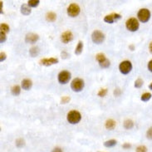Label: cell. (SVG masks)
Instances as JSON below:
<instances>
[{
	"label": "cell",
	"mask_w": 152,
	"mask_h": 152,
	"mask_svg": "<svg viewBox=\"0 0 152 152\" xmlns=\"http://www.w3.org/2000/svg\"><path fill=\"white\" fill-rule=\"evenodd\" d=\"M67 120L70 124L75 125V124H77V123H79L81 121L82 115H81V113L79 111H71L67 113Z\"/></svg>",
	"instance_id": "1"
},
{
	"label": "cell",
	"mask_w": 152,
	"mask_h": 152,
	"mask_svg": "<svg viewBox=\"0 0 152 152\" xmlns=\"http://www.w3.org/2000/svg\"><path fill=\"white\" fill-rule=\"evenodd\" d=\"M151 13L148 8H140L137 12L138 20L143 24L147 23L151 19Z\"/></svg>",
	"instance_id": "2"
},
{
	"label": "cell",
	"mask_w": 152,
	"mask_h": 152,
	"mask_svg": "<svg viewBox=\"0 0 152 152\" xmlns=\"http://www.w3.org/2000/svg\"><path fill=\"white\" fill-rule=\"evenodd\" d=\"M126 27L127 30H129L130 32H136L138 31L139 28H140V23L138 21V19H136L135 18H130L126 20Z\"/></svg>",
	"instance_id": "3"
},
{
	"label": "cell",
	"mask_w": 152,
	"mask_h": 152,
	"mask_svg": "<svg viewBox=\"0 0 152 152\" xmlns=\"http://www.w3.org/2000/svg\"><path fill=\"white\" fill-rule=\"evenodd\" d=\"M84 81L81 78H75L71 83V88L75 92H80L84 88Z\"/></svg>",
	"instance_id": "4"
},
{
	"label": "cell",
	"mask_w": 152,
	"mask_h": 152,
	"mask_svg": "<svg viewBox=\"0 0 152 152\" xmlns=\"http://www.w3.org/2000/svg\"><path fill=\"white\" fill-rule=\"evenodd\" d=\"M119 70L123 75H127L132 70V63L130 61L125 60L119 65Z\"/></svg>",
	"instance_id": "5"
},
{
	"label": "cell",
	"mask_w": 152,
	"mask_h": 152,
	"mask_svg": "<svg viewBox=\"0 0 152 152\" xmlns=\"http://www.w3.org/2000/svg\"><path fill=\"white\" fill-rule=\"evenodd\" d=\"M80 7L78 4L76 3H71L70 4L68 8H67V15L71 17V18H75V17H77L80 13Z\"/></svg>",
	"instance_id": "6"
},
{
	"label": "cell",
	"mask_w": 152,
	"mask_h": 152,
	"mask_svg": "<svg viewBox=\"0 0 152 152\" xmlns=\"http://www.w3.org/2000/svg\"><path fill=\"white\" fill-rule=\"evenodd\" d=\"M92 40L96 44H101L105 40V34L99 30H95L92 34Z\"/></svg>",
	"instance_id": "7"
},
{
	"label": "cell",
	"mask_w": 152,
	"mask_h": 152,
	"mask_svg": "<svg viewBox=\"0 0 152 152\" xmlns=\"http://www.w3.org/2000/svg\"><path fill=\"white\" fill-rule=\"evenodd\" d=\"M71 73L68 71H62L58 76V80L61 84H67L70 81Z\"/></svg>",
	"instance_id": "8"
},
{
	"label": "cell",
	"mask_w": 152,
	"mask_h": 152,
	"mask_svg": "<svg viewBox=\"0 0 152 152\" xmlns=\"http://www.w3.org/2000/svg\"><path fill=\"white\" fill-rule=\"evenodd\" d=\"M58 63V59L55 58H42L40 60V64L49 67L53 64H57Z\"/></svg>",
	"instance_id": "9"
},
{
	"label": "cell",
	"mask_w": 152,
	"mask_h": 152,
	"mask_svg": "<svg viewBox=\"0 0 152 152\" xmlns=\"http://www.w3.org/2000/svg\"><path fill=\"white\" fill-rule=\"evenodd\" d=\"M72 39H73V34H72V33L70 32V31H66V32H64V33L61 35V40H62V42L63 43H65V44L68 43V42L71 41Z\"/></svg>",
	"instance_id": "10"
},
{
	"label": "cell",
	"mask_w": 152,
	"mask_h": 152,
	"mask_svg": "<svg viewBox=\"0 0 152 152\" xmlns=\"http://www.w3.org/2000/svg\"><path fill=\"white\" fill-rule=\"evenodd\" d=\"M121 18V16L119 13H111L109 15H106L104 18V22L107 24H113L115 22V20L120 19Z\"/></svg>",
	"instance_id": "11"
},
{
	"label": "cell",
	"mask_w": 152,
	"mask_h": 152,
	"mask_svg": "<svg viewBox=\"0 0 152 152\" xmlns=\"http://www.w3.org/2000/svg\"><path fill=\"white\" fill-rule=\"evenodd\" d=\"M38 39H39V36L33 33H28L25 37V42L28 43H35Z\"/></svg>",
	"instance_id": "12"
},
{
	"label": "cell",
	"mask_w": 152,
	"mask_h": 152,
	"mask_svg": "<svg viewBox=\"0 0 152 152\" xmlns=\"http://www.w3.org/2000/svg\"><path fill=\"white\" fill-rule=\"evenodd\" d=\"M33 82L30 79H24L22 81V88L25 91H28L32 88Z\"/></svg>",
	"instance_id": "13"
},
{
	"label": "cell",
	"mask_w": 152,
	"mask_h": 152,
	"mask_svg": "<svg viewBox=\"0 0 152 152\" xmlns=\"http://www.w3.org/2000/svg\"><path fill=\"white\" fill-rule=\"evenodd\" d=\"M116 126H117L116 121H114V120H112V119H109V120H107V121H105V126L107 130H113V129L116 127Z\"/></svg>",
	"instance_id": "14"
},
{
	"label": "cell",
	"mask_w": 152,
	"mask_h": 152,
	"mask_svg": "<svg viewBox=\"0 0 152 152\" xmlns=\"http://www.w3.org/2000/svg\"><path fill=\"white\" fill-rule=\"evenodd\" d=\"M20 11H21V13H22V14H24L25 16H28V15H29L30 13H31L32 9H31V8H30L28 5H27V4H23V5L21 6Z\"/></svg>",
	"instance_id": "15"
},
{
	"label": "cell",
	"mask_w": 152,
	"mask_h": 152,
	"mask_svg": "<svg viewBox=\"0 0 152 152\" xmlns=\"http://www.w3.org/2000/svg\"><path fill=\"white\" fill-rule=\"evenodd\" d=\"M46 19L48 22H54L57 19V14L53 12H49L46 14Z\"/></svg>",
	"instance_id": "16"
},
{
	"label": "cell",
	"mask_w": 152,
	"mask_h": 152,
	"mask_svg": "<svg viewBox=\"0 0 152 152\" xmlns=\"http://www.w3.org/2000/svg\"><path fill=\"white\" fill-rule=\"evenodd\" d=\"M124 127L126 130H130L134 127V121L132 120L127 119L124 121Z\"/></svg>",
	"instance_id": "17"
},
{
	"label": "cell",
	"mask_w": 152,
	"mask_h": 152,
	"mask_svg": "<svg viewBox=\"0 0 152 152\" xmlns=\"http://www.w3.org/2000/svg\"><path fill=\"white\" fill-rule=\"evenodd\" d=\"M152 97V94L151 92H145L141 95L140 96V100L144 102H146V101H149L151 99Z\"/></svg>",
	"instance_id": "18"
},
{
	"label": "cell",
	"mask_w": 152,
	"mask_h": 152,
	"mask_svg": "<svg viewBox=\"0 0 152 152\" xmlns=\"http://www.w3.org/2000/svg\"><path fill=\"white\" fill-rule=\"evenodd\" d=\"M82 50H83V42L79 41L78 44L76 45V49H75V54L76 55H80L82 53Z\"/></svg>",
	"instance_id": "19"
},
{
	"label": "cell",
	"mask_w": 152,
	"mask_h": 152,
	"mask_svg": "<svg viewBox=\"0 0 152 152\" xmlns=\"http://www.w3.org/2000/svg\"><path fill=\"white\" fill-rule=\"evenodd\" d=\"M117 144V140L112 139V140H109L105 141V142H104V146L107 147V148H111V147H113V146H116Z\"/></svg>",
	"instance_id": "20"
},
{
	"label": "cell",
	"mask_w": 152,
	"mask_h": 152,
	"mask_svg": "<svg viewBox=\"0 0 152 152\" xmlns=\"http://www.w3.org/2000/svg\"><path fill=\"white\" fill-rule=\"evenodd\" d=\"M29 54L31 55V57H33V58L37 57L39 54V48L37 47H33L29 50Z\"/></svg>",
	"instance_id": "21"
},
{
	"label": "cell",
	"mask_w": 152,
	"mask_h": 152,
	"mask_svg": "<svg viewBox=\"0 0 152 152\" xmlns=\"http://www.w3.org/2000/svg\"><path fill=\"white\" fill-rule=\"evenodd\" d=\"M11 92L14 96H18L20 94V92H21V87L18 85H15L11 89Z\"/></svg>",
	"instance_id": "22"
},
{
	"label": "cell",
	"mask_w": 152,
	"mask_h": 152,
	"mask_svg": "<svg viewBox=\"0 0 152 152\" xmlns=\"http://www.w3.org/2000/svg\"><path fill=\"white\" fill-rule=\"evenodd\" d=\"M99 65L101 68H107V67H110L111 62H110V61H109L108 59L105 58L104 61H102V62H99Z\"/></svg>",
	"instance_id": "23"
},
{
	"label": "cell",
	"mask_w": 152,
	"mask_h": 152,
	"mask_svg": "<svg viewBox=\"0 0 152 152\" xmlns=\"http://www.w3.org/2000/svg\"><path fill=\"white\" fill-rule=\"evenodd\" d=\"M15 145L18 148H23L25 146V140L23 138H18L15 141Z\"/></svg>",
	"instance_id": "24"
},
{
	"label": "cell",
	"mask_w": 152,
	"mask_h": 152,
	"mask_svg": "<svg viewBox=\"0 0 152 152\" xmlns=\"http://www.w3.org/2000/svg\"><path fill=\"white\" fill-rule=\"evenodd\" d=\"M40 1L39 0H29L28 2V5L30 7V8H36V7L38 6Z\"/></svg>",
	"instance_id": "25"
},
{
	"label": "cell",
	"mask_w": 152,
	"mask_h": 152,
	"mask_svg": "<svg viewBox=\"0 0 152 152\" xmlns=\"http://www.w3.org/2000/svg\"><path fill=\"white\" fill-rule=\"evenodd\" d=\"M144 85V82H143V80L141 79V78H138V79H136L134 83V87L135 88H140L142 87V86Z\"/></svg>",
	"instance_id": "26"
},
{
	"label": "cell",
	"mask_w": 152,
	"mask_h": 152,
	"mask_svg": "<svg viewBox=\"0 0 152 152\" xmlns=\"http://www.w3.org/2000/svg\"><path fill=\"white\" fill-rule=\"evenodd\" d=\"M0 28H1V32L7 33L9 32V26L6 24H2L0 25Z\"/></svg>",
	"instance_id": "27"
},
{
	"label": "cell",
	"mask_w": 152,
	"mask_h": 152,
	"mask_svg": "<svg viewBox=\"0 0 152 152\" xmlns=\"http://www.w3.org/2000/svg\"><path fill=\"white\" fill-rule=\"evenodd\" d=\"M135 152H148V149L146 146L140 145V146H138L136 147Z\"/></svg>",
	"instance_id": "28"
},
{
	"label": "cell",
	"mask_w": 152,
	"mask_h": 152,
	"mask_svg": "<svg viewBox=\"0 0 152 152\" xmlns=\"http://www.w3.org/2000/svg\"><path fill=\"white\" fill-rule=\"evenodd\" d=\"M105 58H105V54H103V53H98V54L96 55V61H97L98 62H101L104 61Z\"/></svg>",
	"instance_id": "29"
},
{
	"label": "cell",
	"mask_w": 152,
	"mask_h": 152,
	"mask_svg": "<svg viewBox=\"0 0 152 152\" xmlns=\"http://www.w3.org/2000/svg\"><path fill=\"white\" fill-rule=\"evenodd\" d=\"M107 93V89H105V88H102V89H101L99 92H98V96L100 97H103V96H105V95Z\"/></svg>",
	"instance_id": "30"
},
{
	"label": "cell",
	"mask_w": 152,
	"mask_h": 152,
	"mask_svg": "<svg viewBox=\"0 0 152 152\" xmlns=\"http://www.w3.org/2000/svg\"><path fill=\"white\" fill-rule=\"evenodd\" d=\"M146 138H147L148 140H152V126L151 127H150V128L146 130Z\"/></svg>",
	"instance_id": "31"
},
{
	"label": "cell",
	"mask_w": 152,
	"mask_h": 152,
	"mask_svg": "<svg viewBox=\"0 0 152 152\" xmlns=\"http://www.w3.org/2000/svg\"><path fill=\"white\" fill-rule=\"evenodd\" d=\"M71 98L69 96H62V98H61V103L62 104H67V103H68L69 101H70Z\"/></svg>",
	"instance_id": "32"
},
{
	"label": "cell",
	"mask_w": 152,
	"mask_h": 152,
	"mask_svg": "<svg viewBox=\"0 0 152 152\" xmlns=\"http://www.w3.org/2000/svg\"><path fill=\"white\" fill-rule=\"evenodd\" d=\"M6 39H7L6 33L1 32V33H0V42H1V43H3L4 42L6 41Z\"/></svg>",
	"instance_id": "33"
},
{
	"label": "cell",
	"mask_w": 152,
	"mask_h": 152,
	"mask_svg": "<svg viewBox=\"0 0 152 152\" xmlns=\"http://www.w3.org/2000/svg\"><path fill=\"white\" fill-rule=\"evenodd\" d=\"M122 148L125 149V150H128V149H130L131 148V144L129 143V142H126L122 145Z\"/></svg>",
	"instance_id": "34"
},
{
	"label": "cell",
	"mask_w": 152,
	"mask_h": 152,
	"mask_svg": "<svg viewBox=\"0 0 152 152\" xmlns=\"http://www.w3.org/2000/svg\"><path fill=\"white\" fill-rule=\"evenodd\" d=\"M7 58V55L5 53H0V62H3Z\"/></svg>",
	"instance_id": "35"
},
{
	"label": "cell",
	"mask_w": 152,
	"mask_h": 152,
	"mask_svg": "<svg viewBox=\"0 0 152 152\" xmlns=\"http://www.w3.org/2000/svg\"><path fill=\"white\" fill-rule=\"evenodd\" d=\"M147 68H148V70L150 71L151 72H152V59L151 61H149V62L147 64Z\"/></svg>",
	"instance_id": "36"
},
{
	"label": "cell",
	"mask_w": 152,
	"mask_h": 152,
	"mask_svg": "<svg viewBox=\"0 0 152 152\" xmlns=\"http://www.w3.org/2000/svg\"><path fill=\"white\" fill-rule=\"evenodd\" d=\"M52 152H63V151H62V148H60V147H55V148H53V149Z\"/></svg>",
	"instance_id": "37"
},
{
	"label": "cell",
	"mask_w": 152,
	"mask_h": 152,
	"mask_svg": "<svg viewBox=\"0 0 152 152\" xmlns=\"http://www.w3.org/2000/svg\"><path fill=\"white\" fill-rule=\"evenodd\" d=\"M121 90L119 89V88H117L115 91H114V94H115V96H120L121 95Z\"/></svg>",
	"instance_id": "38"
},
{
	"label": "cell",
	"mask_w": 152,
	"mask_h": 152,
	"mask_svg": "<svg viewBox=\"0 0 152 152\" xmlns=\"http://www.w3.org/2000/svg\"><path fill=\"white\" fill-rule=\"evenodd\" d=\"M129 49H130V51H134L135 46L133 45V44H130V45H129Z\"/></svg>",
	"instance_id": "39"
},
{
	"label": "cell",
	"mask_w": 152,
	"mask_h": 152,
	"mask_svg": "<svg viewBox=\"0 0 152 152\" xmlns=\"http://www.w3.org/2000/svg\"><path fill=\"white\" fill-rule=\"evenodd\" d=\"M149 51L152 54V42H151V43L149 44Z\"/></svg>",
	"instance_id": "40"
},
{
	"label": "cell",
	"mask_w": 152,
	"mask_h": 152,
	"mask_svg": "<svg viewBox=\"0 0 152 152\" xmlns=\"http://www.w3.org/2000/svg\"><path fill=\"white\" fill-rule=\"evenodd\" d=\"M0 4H1V13H3V11H2L3 10V2L2 1L0 2Z\"/></svg>",
	"instance_id": "41"
},
{
	"label": "cell",
	"mask_w": 152,
	"mask_h": 152,
	"mask_svg": "<svg viewBox=\"0 0 152 152\" xmlns=\"http://www.w3.org/2000/svg\"><path fill=\"white\" fill-rule=\"evenodd\" d=\"M149 89H150V90H151V91H152V82L151 83V84H150V85H149Z\"/></svg>",
	"instance_id": "42"
}]
</instances>
